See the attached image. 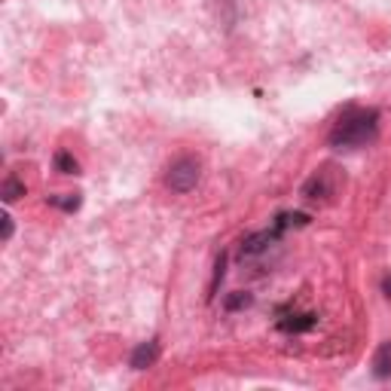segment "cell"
<instances>
[{"label": "cell", "mask_w": 391, "mask_h": 391, "mask_svg": "<svg viewBox=\"0 0 391 391\" xmlns=\"http://www.w3.org/2000/svg\"><path fill=\"white\" fill-rule=\"evenodd\" d=\"M379 129V113L376 110H345L342 120L331 132V144L333 147H364L376 138Z\"/></svg>", "instance_id": "obj_1"}, {"label": "cell", "mask_w": 391, "mask_h": 391, "mask_svg": "<svg viewBox=\"0 0 391 391\" xmlns=\"http://www.w3.org/2000/svg\"><path fill=\"white\" fill-rule=\"evenodd\" d=\"M202 177V162L193 156H181L177 162H172V168H168L165 174V186L172 193H190L196 184H199Z\"/></svg>", "instance_id": "obj_2"}, {"label": "cell", "mask_w": 391, "mask_h": 391, "mask_svg": "<svg viewBox=\"0 0 391 391\" xmlns=\"http://www.w3.org/2000/svg\"><path fill=\"white\" fill-rule=\"evenodd\" d=\"M336 186H340V181H336V172H333L331 165H324L321 172H315L306 181L303 196H306L309 202H327L331 196H336Z\"/></svg>", "instance_id": "obj_3"}, {"label": "cell", "mask_w": 391, "mask_h": 391, "mask_svg": "<svg viewBox=\"0 0 391 391\" xmlns=\"http://www.w3.org/2000/svg\"><path fill=\"white\" fill-rule=\"evenodd\" d=\"M275 238H278V229H266V233H254V236H248L245 242H242V257H257V254H263L266 248H269Z\"/></svg>", "instance_id": "obj_4"}, {"label": "cell", "mask_w": 391, "mask_h": 391, "mask_svg": "<svg viewBox=\"0 0 391 391\" xmlns=\"http://www.w3.org/2000/svg\"><path fill=\"white\" fill-rule=\"evenodd\" d=\"M159 358V342L156 340H150V342H141L135 352H132V367L135 370H147V367H153Z\"/></svg>", "instance_id": "obj_5"}, {"label": "cell", "mask_w": 391, "mask_h": 391, "mask_svg": "<svg viewBox=\"0 0 391 391\" xmlns=\"http://www.w3.org/2000/svg\"><path fill=\"white\" fill-rule=\"evenodd\" d=\"M373 376L388 379L391 376V342H382L376 354H373Z\"/></svg>", "instance_id": "obj_6"}, {"label": "cell", "mask_w": 391, "mask_h": 391, "mask_svg": "<svg viewBox=\"0 0 391 391\" xmlns=\"http://www.w3.org/2000/svg\"><path fill=\"white\" fill-rule=\"evenodd\" d=\"M284 333H303V331H312L315 327V315H290V318H284V321L278 324Z\"/></svg>", "instance_id": "obj_7"}, {"label": "cell", "mask_w": 391, "mask_h": 391, "mask_svg": "<svg viewBox=\"0 0 391 391\" xmlns=\"http://www.w3.org/2000/svg\"><path fill=\"white\" fill-rule=\"evenodd\" d=\"M0 196H4V202H15L25 196V184L19 181V177H6L4 186H0Z\"/></svg>", "instance_id": "obj_8"}, {"label": "cell", "mask_w": 391, "mask_h": 391, "mask_svg": "<svg viewBox=\"0 0 391 391\" xmlns=\"http://www.w3.org/2000/svg\"><path fill=\"white\" fill-rule=\"evenodd\" d=\"M56 172H61V174H79V162L70 153H56Z\"/></svg>", "instance_id": "obj_9"}, {"label": "cell", "mask_w": 391, "mask_h": 391, "mask_svg": "<svg viewBox=\"0 0 391 391\" xmlns=\"http://www.w3.org/2000/svg\"><path fill=\"white\" fill-rule=\"evenodd\" d=\"M224 269H226V254H220L217 263H214V281H211V293H208V297H214V293H217V284L224 281Z\"/></svg>", "instance_id": "obj_10"}, {"label": "cell", "mask_w": 391, "mask_h": 391, "mask_svg": "<svg viewBox=\"0 0 391 391\" xmlns=\"http://www.w3.org/2000/svg\"><path fill=\"white\" fill-rule=\"evenodd\" d=\"M229 312H236V309H245V306H251V293H233V297L224 303Z\"/></svg>", "instance_id": "obj_11"}, {"label": "cell", "mask_w": 391, "mask_h": 391, "mask_svg": "<svg viewBox=\"0 0 391 391\" xmlns=\"http://www.w3.org/2000/svg\"><path fill=\"white\" fill-rule=\"evenodd\" d=\"M52 205H61L65 211H77L79 208V193H68L65 199H52Z\"/></svg>", "instance_id": "obj_12"}, {"label": "cell", "mask_w": 391, "mask_h": 391, "mask_svg": "<svg viewBox=\"0 0 391 391\" xmlns=\"http://www.w3.org/2000/svg\"><path fill=\"white\" fill-rule=\"evenodd\" d=\"M0 220H4V242H10V238H13V217L4 214Z\"/></svg>", "instance_id": "obj_13"}, {"label": "cell", "mask_w": 391, "mask_h": 391, "mask_svg": "<svg viewBox=\"0 0 391 391\" xmlns=\"http://www.w3.org/2000/svg\"><path fill=\"white\" fill-rule=\"evenodd\" d=\"M382 293L391 300V275H385V278H382Z\"/></svg>", "instance_id": "obj_14"}]
</instances>
